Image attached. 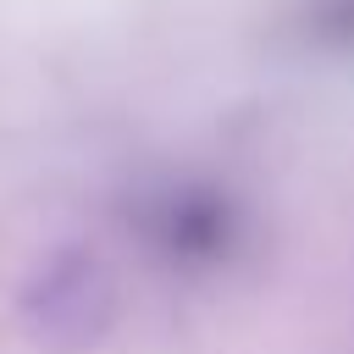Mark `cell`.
Masks as SVG:
<instances>
[{
    "label": "cell",
    "mask_w": 354,
    "mask_h": 354,
    "mask_svg": "<svg viewBox=\"0 0 354 354\" xmlns=\"http://www.w3.org/2000/svg\"><path fill=\"white\" fill-rule=\"evenodd\" d=\"M105 315H111V293L88 260H66V266L44 271V282H39V326L44 332L94 337L105 326Z\"/></svg>",
    "instance_id": "cell-2"
},
{
    "label": "cell",
    "mask_w": 354,
    "mask_h": 354,
    "mask_svg": "<svg viewBox=\"0 0 354 354\" xmlns=\"http://www.w3.org/2000/svg\"><path fill=\"white\" fill-rule=\"evenodd\" d=\"M144 238L166 254V260H183V266H210L221 260L238 232H243V216L238 205L221 194V188H205V183H171L160 194L144 199Z\"/></svg>",
    "instance_id": "cell-1"
},
{
    "label": "cell",
    "mask_w": 354,
    "mask_h": 354,
    "mask_svg": "<svg viewBox=\"0 0 354 354\" xmlns=\"http://www.w3.org/2000/svg\"><path fill=\"white\" fill-rule=\"evenodd\" d=\"M326 22H332L337 33H348V39H354V0H337V6L326 11Z\"/></svg>",
    "instance_id": "cell-3"
}]
</instances>
